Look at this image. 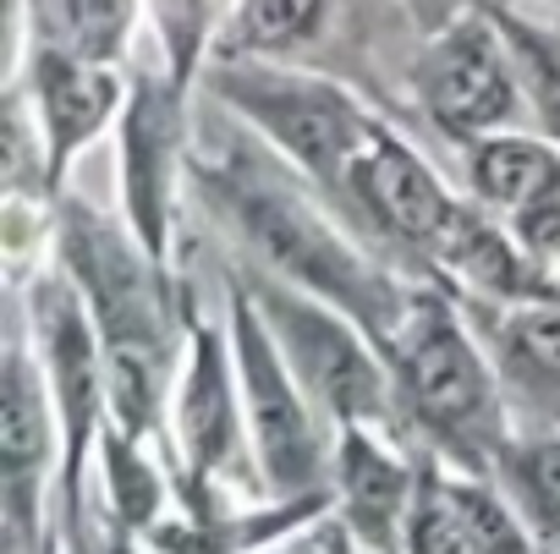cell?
Listing matches in <instances>:
<instances>
[{
    "label": "cell",
    "instance_id": "6da1fadb",
    "mask_svg": "<svg viewBox=\"0 0 560 554\" xmlns=\"http://www.w3.org/2000/svg\"><path fill=\"white\" fill-rule=\"evenodd\" d=\"M198 192L220 209V220L258 252V263L330 308H341L352 325L380 335L385 346L396 341L412 297L396 292V281L374 274L352 241L298 192V181L258 149H231L220 165H192Z\"/></svg>",
    "mask_w": 560,
    "mask_h": 554
},
{
    "label": "cell",
    "instance_id": "7a4b0ae2",
    "mask_svg": "<svg viewBox=\"0 0 560 554\" xmlns=\"http://www.w3.org/2000/svg\"><path fill=\"white\" fill-rule=\"evenodd\" d=\"M61 252L105 346V401L116 406L121 434H143L160 412L165 363H171L154 258L121 225L78 203H67L61 214Z\"/></svg>",
    "mask_w": 560,
    "mask_h": 554
},
{
    "label": "cell",
    "instance_id": "3957f363",
    "mask_svg": "<svg viewBox=\"0 0 560 554\" xmlns=\"http://www.w3.org/2000/svg\"><path fill=\"white\" fill-rule=\"evenodd\" d=\"M396 368V396L407 401L412 423H423L456 461L483 472L505 456V423H500V390L489 363L478 357L472 335L451 314V303L412 292V308L385 346Z\"/></svg>",
    "mask_w": 560,
    "mask_h": 554
},
{
    "label": "cell",
    "instance_id": "277c9868",
    "mask_svg": "<svg viewBox=\"0 0 560 554\" xmlns=\"http://www.w3.org/2000/svg\"><path fill=\"white\" fill-rule=\"evenodd\" d=\"M214 94L258 138H269L280 160H292L303 176L347 192V170L363 154L374 127L347 89L275 61H220Z\"/></svg>",
    "mask_w": 560,
    "mask_h": 554
},
{
    "label": "cell",
    "instance_id": "5b68a950",
    "mask_svg": "<svg viewBox=\"0 0 560 554\" xmlns=\"http://www.w3.org/2000/svg\"><path fill=\"white\" fill-rule=\"evenodd\" d=\"M242 292L253 297V308L264 314L280 357L298 374L303 396H314L330 417H341L347 428H369L385 423L396 396H390V374L374 357V346L352 330V319L275 274H247Z\"/></svg>",
    "mask_w": 560,
    "mask_h": 554
},
{
    "label": "cell",
    "instance_id": "8992f818",
    "mask_svg": "<svg viewBox=\"0 0 560 554\" xmlns=\"http://www.w3.org/2000/svg\"><path fill=\"white\" fill-rule=\"evenodd\" d=\"M231 346H236L242 406L253 423L264 483L280 499H314L325 483V450H319V428L308 417V396L242 286H231Z\"/></svg>",
    "mask_w": 560,
    "mask_h": 554
},
{
    "label": "cell",
    "instance_id": "52a82bcc",
    "mask_svg": "<svg viewBox=\"0 0 560 554\" xmlns=\"http://www.w3.org/2000/svg\"><path fill=\"white\" fill-rule=\"evenodd\" d=\"M412 89H418V105L429 110V121L467 143L505 132L522 110L516 61H511L505 39L494 34V23H483V17L445 28L412 67Z\"/></svg>",
    "mask_w": 560,
    "mask_h": 554
},
{
    "label": "cell",
    "instance_id": "ba28073f",
    "mask_svg": "<svg viewBox=\"0 0 560 554\" xmlns=\"http://www.w3.org/2000/svg\"><path fill=\"white\" fill-rule=\"evenodd\" d=\"M347 192L358 198V209L390 236V241H401V247H418V252H440V241H445V231H451V220H456V198H451V187L434 176V165L412 149V143H401L390 127H369V143H363V154L352 160V170H347Z\"/></svg>",
    "mask_w": 560,
    "mask_h": 554
},
{
    "label": "cell",
    "instance_id": "9c48e42d",
    "mask_svg": "<svg viewBox=\"0 0 560 554\" xmlns=\"http://www.w3.org/2000/svg\"><path fill=\"white\" fill-rule=\"evenodd\" d=\"M176 165H182V83L143 78L132 89L127 132H121V176H127V214L132 236L149 258H165L171 203H176Z\"/></svg>",
    "mask_w": 560,
    "mask_h": 554
},
{
    "label": "cell",
    "instance_id": "30bf717a",
    "mask_svg": "<svg viewBox=\"0 0 560 554\" xmlns=\"http://www.w3.org/2000/svg\"><path fill=\"white\" fill-rule=\"evenodd\" d=\"M34 319H39L34 325L39 357H45L56 406H61L67 434H72V488H78V461H83V445L94 434L100 396H105V346H100L94 314L72 281H45L34 292Z\"/></svg>",
    "mask_w": 560,
    "mask_h": 554
},
{
    "label": "cell",
    "instance_id": "8fae6325",
    "mask_svg": "<svg viewBox=\"0 0 560 554\" xmlns=\"http://www.w3.org/2000/svg\"><path fill=\"white\" fill-rule=\"evenodd\" d=\"M336 483H341L347 527H352L374 554H401V549H407V527H412L418 494H412L407 467H401L369 428H347V434H341Z\"/></svg>",
    "mask_w": 560,
    "mask_h": 554
},
{
    "label": "cell",
    "instance_id": "7c38bea8",
    "mask_svg": "<svg viewBox=\"0 0 560 554\" xmlns=\"http://www.w3.org/2000/svg\"><path fill=\"white\" fill-rule=\"evenodd\" d=\"M121 99V83L110 67L72 61L61 50L34 56V105H39V143H50V181L67 170V160L110 121Z\"/></svg>",
    "mask_w": 560,
    "mask_h": 554
},
{
    "label": "cell",
    "instance_id": "4fadbf2b",
    "mask_svg": "<svg viewBox=\"0 0 560 554\" xmlns=\"http://www.w3.org/2000/svg\"><path fill=\"white\" fill-rule=\"evenodd\" d=\"M0 461H7V510L12 532L23 538L34 521V494L50 461V406L45 379L23 346L7 352V401H0Z\"/></svg>",
    "mask_w": 560,
    "mask_h": 554
},
{
    "label": "cell",
    "instance_id": "5bb4252c",
    "mask_svg": "<svg viewBox=\"0 0 560 554\" xmlns=\"http://www.w3.org/2000/svg\"><path fill=\"white\" fill-rule=\"evenodd\" d=\"M494 357H500V379L549 423H560V297L500 308Z\"/></svg>",
    "mask_w": 560,
    "mask_h": 554
},
{
    "label": "cell",
    "instance_id": "9a60e30c",
    "mask_svg": "<svg viewBox=\"0 0 560 554\" xmlns=\"http://www.w3.org/2000/svg\"><path fill=\"white\" fill-rule=\"evenodd\" d=\"M182 445L192 472H214L231 461L236 450V396H231V374H225V352L214 330H192V363L182 379Z\"/></svg>",
    "mask_w": 560,
    "mask_h": 554
},
{
    "label": "cell",
    "instance_id": "2e32d148",
    "mask_svg": "<svg viewBox=\"0 0 560 554\" xmlns=\"http://www.w3.org/2000/svg\"><path fill=\"white\" fill-rule=\"evenodd\" d=\"M555 181H560V154L527 132H494L483 143H467V187L483 214L522 220Z\"/></svg>",
    "mask_w": 560,
    "mask_h": 554
},
{
    "label": "cell",
    "instance_id": "e0dca14e",
    "mask_svg": "<svg viewBox=\"0 0 560 554\" xmlns=\"http://www.w3.org/2000/svg\"><path fill=\"white\" fill-rule=\"evenodd\" d=\"M336 0H242L220 34V61H287L325 39Z\"/></svg>",
    "mask_w": 560,
    "mask_h": 554
},
{
    "label": "cell",
    "instance_id": "ac0fdd59",
    "mask_svg": "<svg viewBox=\"0 0 560 554\" xmlns=\"http://www.w3.org/2000/svg\"><path fill=\"white\" fill-rule=\"evenodd\" d=\"M138 23V0H39V45L89 67H110Z\"/></svg>",
    "mask_w": 560,
    "mask_h": 554
},
{
    "label": "cell",
    "instance_id": "d6986e66",
    "mask_svg": "<svg viewBox=\"0 0 560 554\" xmlns=\"http://www.w3.org/2000/svg\"><path fill=\"white\" fill-rule=\"evenodd\" d=\"M483 17L494 23V34L505 39L511 61H516V78H522V94L533 99V110L560 132V28L555 23H522L516 12L505 7H483Z\"/></svg>",
    "mask_w": 560,
    "mask_h": 554
},
{
    "label": "cell",
    "instance_id": "ffe728a7",
    "mask_svg": "<svg viewBox=\"0 0 560 554\" xmlns=\"http://www.w3.org/2000/svg\"><path fill=\"white\" fill-rule=\"evenodd\" d=\"M500 472H505V483H511L516 510H522L544 538H560V434H538V439L505 445Z\"/></svg>",
    "mask_w": 560,
    "mask_h": 554
},
{
    "label": "cell",
    "instance_id": "44dd1931",
    "mask_svg": "<svg viewBox=\"0 0 560 554\" xmlns=\"http://www.w3.org/2000/svg\"><path fill=\"white\" fill-rule=\"evenodd\" d=\"M407 554H478L467 521L456 516L445 483H434V478L418 483V505H412V527H407Z\"/></svg>",
    "mask_w": 560,
    "mask_h": 554
},
{
    "label": "cell",
    "instance_id": "7402d4cb",
    "mask_svg": "<svg viewBox=\"0 0 560 554\" xmlns=\"http://www.w3.org/2000/svg\"><path fill=\"white\" fill-rule=\"evenodd\" d=\"M154 17H160L176 83H187V72L198 67V50H203V39L214 28V0H154Z\"/></svg>",
    "mask_w": 560,
    "mask_h": 554
},
{
    "label": "cell",
    "instance_id": "603a6c76",
    "mask_svg": "<svg viewBox=\"0 0 560 554\" xmlns=\"http://www.w3.org/2000/svg\"><path fill=\"white\" fill-rule=\"evenodd\" d=\"M511 231H516L522 252L533 258L538 281L549 286V297H560V181H555L522 220H511Z\"/></svg>",
    "mask_w": 560,
    "mask_h": 554
},
{
    "label": "cell",
    "instance_id": "cb8c5ba5",
    "mask_svg": "<svg viewBox=\"0 0 560 554\" xmlns=\"http://www.w3.org/2000/svg\"><path fill=\"white\" fill-rule=\"evenodd\" d=\"M105 456H110V483H116V505H121V516H127V521H149L160 488H154V478L143 472V461L127 456V439H110Z\"/></svg>",
    "mask_w": 560,
    "mask_h": 554
},
{
    "label": "cell",
    "instance_id": "d4e9b609",
    "mask_svg": "<svg viewBox=\"0 0 560 554\" xmlns=\"http://www.w3.org/2000/svg\"><path fill=\"white\" fill-rule=\"evenodd\" d=\"M456 7H462V0H412V12L423 17V28H456Z\"/></svg>",
    "mask_w": 560,
    "mask_h": 554
}]
</instances>
